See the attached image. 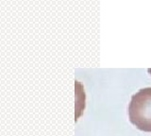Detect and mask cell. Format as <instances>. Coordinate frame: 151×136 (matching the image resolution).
Returning a JSON list of instances; mask_svg holds the SVG:
<instances>
[{"label":"cell","mask_w":151,"mask_h":136,"mask_svg":"<svg viewBox=\"0 0 151 136\" xmlns=\"http://www.w3.org/2000/svg\"><path fill=\"white\" fill-rule=\"evenodd\" d=\"M129 121L138 130L151 132V87H145L131 96L129 104Z\"/></svg>","instance_id":"obj_1"}]
</instances>
